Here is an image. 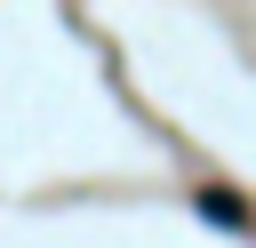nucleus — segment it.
I'll return each mask as SVG.
<instances>
[{
	"label": "nucleus",
	"mask_w": 256,
	"mask_h": 248,
	"mask_svg": "<svg viewBox=\"0 0 256 248\" xmlns=\"http://www.w3.org/2000/svg\"><path fill=\"white\" fill-rule=\"evenodd\" d=\"M200 216H216V224H240V216H248V208H240V200H232V192H200Z\"/></svg>",
	"instance_id": "nucleus-1"
}]
</instances>
